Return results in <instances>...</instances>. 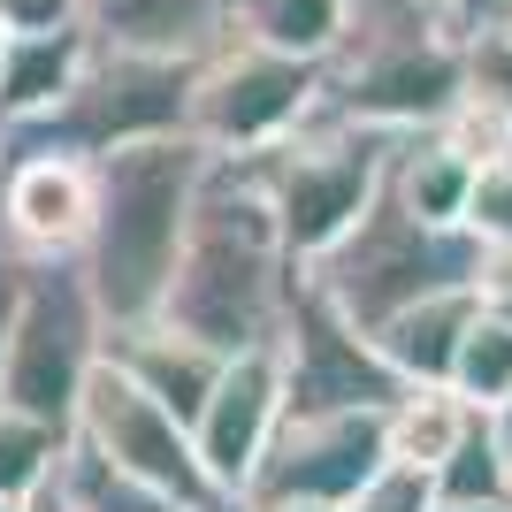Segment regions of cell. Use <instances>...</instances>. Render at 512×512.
<instances>
[{"instance_id":"obj_7","label":"cell","mask_w":512,"mask_h":512,"mask_svg":"<svg viewBox=\"0 0 512 512\" xmlns=\"http://www.w3.org/2000/svg\"><path fill=\"white\" fill-rule=\"evenodd\" d=\"M192 85L199 54H138V46H92L85 77L46 123L8 130L16 146H54V153H115L138 138L192 130Z\"/></svg>"},{"instance_id":"obj_21","label":"cell","mask_w":512,"mask_h":512,"mask_svg":"<svg viewBox=\"0 0 512 512\" xmlns=\"http://www.w3.org/2000/svg\"><path fill=\"white\" fill-rule=\"evenodd\" d=\"M62 482H69V497H77L85 512H199V505H184V497H169V490H153V482H138V474H123L115 459H100V451L77 444V436H69Z\"/></svg>"},{"instance_id":"obj_28","label":"cell","mask_w":512,"mask_h":512,"mask_svg":"<svg viewBox=\"0 0 512 512\" xmlns=\"http://www.w3.org/2000/svg\"><path fill=\"white\" fill-rule=\"evenodd\" d=\"M0 23L8 31H69V23H85V0H0Z\"/></svg>"},{"instance_id":"obj_17","label":"cell","mask_w":512,"mask_h":512,"mask_svg":"<svg viewBox=\"0 0 512 512\" xmlns=\"http://www.w3.org/2000/svg\"><path fill=\"white\" fill-rule=\"evenodd\" d=\"M474 314H482V291L459 283V291H436V299L390 314L375 337H383L390 367H398L406 383H451V367H459V344H467Z\"/></svg>"},{"instance_id":"obj_26","label":"cell","mask_w":512,"mask_h":512,"mask_svg":"<svg viewBox=\"0 0 512 512\" xmlns=\"http://www.w3.org/2000/svg\"><path fill=\"white\" fill-rule=\"evenodd\" d=\"M467 230H474V237H512V153H490V161L474 169Z\"/></svg>"},{"instance_id":"obj_12","label":"cell","mask_w":512,"mask_h":512,"mask_svg":"<svg viewBox=\"0 0 512 512\" xmlns=\"http://www.w3.org/2000/svg\"><path fill=\"white\" fill-rule=\"evenodd\" d=\"M100 222V161L54 146H16L0 176V237L23 260H85Z\"/></svg>"},{"instance_id":"obj_8","label":"cell","mask_w":512,"mask_h":512,"mask_svg":"<svg viewBox=\"0 0 512 512\" xmlns=\"http://www.w3.org/2000/svg\"><path fill=\"white\" fill-rule=\"evenodd\" d=\"M329 100V69L306 62V54H283V46L253 39V31H222V39L199 54V85H192V138L214 153H245L276 146Z\"/></svg>"},{"instance_id":"obj_1","label":"cell","mask_w":512,"mask_h":512,"mask_svg":"<svg viewBox=\"0 0 512 512\" xmlns=\"http://www.w3.org/2000/svg\"><path fill=\"white\" fill-rule=\"evenodd\" d=\"M299 276H306V260L291 253L283 214H276V199H268V184L253 176V161L214 153L161 314H169L176 329H192V337L222 344V352L276 344Z\"/></svg>"},{"instance_id":"obj_33","label":"cell","mask_w":512,"mask_h":512,"mask_svg":"<svg viewBox=\"0 0 512 512\" xmlns=\"http://www.w3.org/2000/svg\"><path fill=\"white\" fill-rule=\"evenodd\" d=\"M490 421H497V436H505V444H512V398H505V406L490 413Z\"/></svg>"},{"instance_id":"obj_4","label":"cell","mask_w":512,"mask_h":512,"mask_svg":"<svg viewBox=\"0 0 512 512\" xmlns=\"http://www.w3.org/2000/svg\"><path fill=\"white\" fill-rule=\"evenodd\" d=\"M474 268H482V237H474L467 222H428V214H413L390 184L329 253L306 260V276L360 321V329H383L390 314H406V306L436 299V291L474 283Z\"/></svg>"},{"instance_id":"obj_2","label":"cell","mask_w":512,"mask_h":512,"mask_svg":"<svg viewBox=\"0 0 512 512\" xmlns=\"http://www.w3.org/2000/svg\"><path fill=\"white\" fill-rule=\"evenodd\" d=\"M207 169H214V146H199L192 130L100 153V222H92V245H85V276L107 306V329H138L169 306Z\"/></svg>"},{"instance_id":"obj_19","label":"cell","mask_w":512,"mask_h":512,"mask_svg":"<svg viewBox=\"0 0 512 512\" xmlns=\"http://www.w3.org/2000/svg\"><path fill=\"white\" fill-rule=\"evenodd\" d=\"M474 153H459L444 130H406L390 153V192L406 199L428 222H467V192H474Z\"/></svg>"},{"instance_id":"obj_35","label":"cell","mask_w":512,"mask_h":512,"mask_svg":"<svg viewBox=\"0 0 512 512\" xmlns=\"http://www.w3.org/2000/svg\"><path fill=\"white\" fill-rule=\"evenodd\" d=\"M268 512H344V505H268Z\"/></svg>"},{"instance_id":"obj_10","label":"cell","mask_w":512,"mask_h":512,"mask_svg":"<svg viewBox=\"0 0 512 512\" xmlns=\"http://www.w3.org/2000/svg\"><path fill=\"white\" fill-rule=\"evenodd\" d=\"M283 383H291V413H352V406H390L406 375L390 367L383 337L360 329L314 276H299L291 314H283Z\"/></svg>"},{"instance_id":"obj_3","label":"cell","mask_w":512,"mask_h":512,"mask_svg":"<svg viewBox=\"0 0 512 512\" xmlns=\"http://www.w3.org/2000/svg\"><path fill=\"white\" fill-rule=\"evenodd\" d=\"M329 107L375 130H436L467 92V23L444 0H352L329 54Z\"/></svg>"},{"instance_id":"obj_20","label":"cell","mask_w":512,"mask_h":512,"mask_svg":"<svg viewBox=\"0 0 512 512\" xmlns=\"http://www.w3.org/2000/svg\"><path fill=\"white\" fill-rule=\"evenodd\" d=\"M344 16H352V0H237V31H253L283 54H306V62L337 54Z\"/></svg>"},{"instance_id":"obj_9","label":"cell","mask_w":512,"mask_h":512,"mask_svg":"<svg viewBox=\"0 0 512 512\" xmlns=\"http://www.w3.org/2000/svg\"><path fill=\"white\" fill-rule=\"evenodd\" d=\"M77 444H92L123 474H138V482L184 497V505H199V512H237L230 497H222V482L207 474V459H199L192 421H184L176 406H161L115 352L92 367L85 398H77Z\"/></svg>"},{"instance_id":"obj_22","label":"cell","mask_w":512,"mask_h":512,"mask_svg":"<svg viewBox=\"0 0 512 512\" xmlns=\"http://www.w3.org/2000/svg\"><path fill=\"white\" fill-rule=\"evenodd\" d=\"M69 459V428L39 421V413H16L8 398H0V497H31L39 482H54Z\"/></svg>"},{"instance_id":"obj_18","label":"cell","mask_w":512,"mask_h":512,"mask_svg":"<svg viewBox=\"0 0 512 512\" xmlns=\"http://www.w3.org/2000/svg\"><path fill=\"white\" fill-rule=\"evenodd\" d=\"M482 421H490V413L474 406L459 383H406L398 398H390V413H383V428H390V467L436 474Z\"/></svg>"},{"instance_id":"obj_31","label":"cell","mask_w":512,"mask_h":512,"mask_svg":"<svg viewBox=\"0 0 512 512\" xmlns=\"http://www.w3.org/2000/svg\"><path fill=\"white\" fill-rule=\"evenodd\" d=\"M23 512H85V505H77V497H69V482L54 474V482H39V490L23 497Z\"/></svg>"},{"instance_id":"obj_30","label":"cell","mask_w":512,"mask_h":512,"mask_svg":"<svg viewBox=\"0 0 512 512\" xmlns=\"http://www.w3.org/2000/svg\"><path fill=\"white\" fill-rule=\"evenodd\" d=\"M444 8L467 23V31H482V23H505V16H512V0H444Z\"/></svg>"},{"instance_id":"obj_13","label":"cell","mask_w":512,"mask_h":512,"mask_svg":"<svg viewBox=\"0 0 512 512\" xmlns=\"http://www.w3.org/2000/svg\"><path fill=\"white\" fill-rule=\"evenodd\" d=\"M283 421H291L283 344H245V352H230L222 383L207 390V406H199V421H192L199 459H207V474L222 482L230 505H245V482L260 474V459H268Z\"/></svg>"},{"instance_id":"obj_6","label":"cell","mask_w":512,"mask_h":512,"mask_svg":"<svg viewBox=\"0 0 512 512\" xmlns=\"http://www.w3.org/2000/svg\"><path fill=\"white\" fill-rule=\"evenodd\" d=\"M100 360H107V306L92 291L85 260H31L8 367H0V398L77 436V398H85Z\"/></svg>"},{"instance_id":"obj_29","label":"cell","mask_w":512,"mask_h":512,"mask_svg":"<svg viewBox=\"0 0 512 512\" xmlns=\"http://www.w3.org/2000/svg\"><path fill=\"white\" fill-rule=\"evenodd\" d=\"M23 276H31V260L0 237V367H8V337H16V306H23Z\"/></svg>"},{"instance_id":"obj_5","label":"cell","mask_w":512,"mask_h":512,"mask_svg":"<svg viewBox=\"0 0 512 512\" xmlns=\"http://www.w3.org/2000/svg\"><path fill=\"white\" fill-rule=\"evenodd\" d=\"M398 138H406V130L352 123L344 107L321 100L314 115L291 130V138L245 153V161H253V176L268 184V199H276L283 237H291V253H299V260H321L367 207H375V199H383Z\"/></svg>"},{"instance_id":"obj_14","label":"cell","mask_w":512,"mask_h":512,"mask_svg":"<svg viewBox=\"0 0 512 512\" xmlns=\"http://www.w3.org/2000/svg\"><path fill=\"white\" fill-rule=\"evenodd\" d=\"M107 352L138 375V383L161 398V406H176L184 421H199V406H207V390L222 383V367H230V352L207 337H192V329H176L169 314L138 321V329H107Z\"/></svg>"},{"instance_id":"obj_37","label":"cell","mask_w":512,"mask_h":512,"mask_svg":"<svg viewBox=\"0 0 512 512\" xmlns=\"http://www.w3.org/2000/svg\"><path fill=\"white\" fill-rule=\"evenodd\" d=\"M0 512H23V505H16V497H0Z\"/></svg>"},{"instance_id":"obj_36","label":"cell","mask_w":512,"mask_h":512,"mask_svg":"<svg viewBox=\"0 0 512 512\" xmlns=\"http://www.w3.org/2000/svg\"><path fill=\"white\" fill-rule=\"evenodd\" d=\"M8 46H16V31H8V23H0V69H8Z\"/></svg>"},{"instance_id":"obj_23","label":"cell","mask_w":512,"mask_h":512,"mask_svg":"<svg viewBox=\"0 0 512 512\" xmlns=\"http://www.w3.org/2000/svg\"><path fill=\"white\" fill-rule=\"evenodd\" d=\"M428 482H436V497H451V505H497V497H512V444L497 436V421H482Z\"/></svg>"},{"instance_id":"obj_38","label":"cell","mask_w":512,"mask_h":512,"mask_svg":"<svg viewBox=\"0 0 512 512\" xmlns=\"http://www.w3.org/2000/svg\"><path fill=\"white\" fill-rule=\"evenodd\" d=\"M505 23H512V16H505Z\"/></svg>"},{"instance_id":"obj_11","label":"cell","mask_w":512,"mask_h":512,"mask_svg":"<svg viewBox=\"0 0 512 512\" xmlns=\"http://www.w3.org/2000/svg\"><path fill=\"white\" fill-rule=\"evenodd\" d=\"M390 406H352V413H291L276 428V444L260 459V474L245 482L237 512L268 505H352V497L390 467Z\"/></svg>"},{"instance_id":"obj_24","label":"cell","mask_w":512,"mask_h":512,"mask_svg":"<svg viewBox=\"0 0 512 512\" xmlns=\"http://www.w3.org/2000/svg\"><path fill=\"white\" fill-rule=\"evenodd\" d=\"M451 383L467 390L482 413H497L512 398V321L497 314V306H482L467 329V344H459V367H451Z\"/></svg>"},{"instance_id":"obj_34","label":"cell","mask_w":512,"mask_h":512,"mask_svg":"<svg viewBox=\"0 0 512 512\" xmlns=\"http://www.w3.org/2000/svg\"><path fill=\"white\" fill-rule=\"evenodd\" d=\"M8 161H16V138H8V123H0V176H8Z\"/></svg>"},{"instance_id":"obj_32","label":"cell","mask_w":512,"mask_h":512,"mask_svg":"<svg viewBox=\"0 0 512 512\" xmlns=\"http://www.w3.org/2000/svg\"><path fill=\"white\" fill-rule=\"evenodd\" d=\"M436 512H512V497H497V505H451V497H436Z\"/></svg>"},{"instance_id":"obj_15","label":"cell","mask_w":512,"mask_h":512,"mask_svg":"<svg viewBox=\"0 0 512 512\" xmlns=\"http://www.w3.org/2000/svg\"><path fill=\"white\" fill-rule=\"evenodd\" d=\"M237 23V0H85V31L138 54H207Z\"/></svg>"},{"instance_id":"obj_16","label":"cell","mask_w":512,"mask_h":512,"mask_svg":"<svg viewBox=\"0 0 512 512\" xmlns=\"http://www.w3.org/2000/svg\"><path fill=\"white\" fill-rule=\"evenodd\" d=\"M92 46H100V39H92L85 23H69V31H16L8 69H0V123H8V130L46 123V115L77 92Z\"/></svg>"},{"instance_id":"obj_27","label":"cell","mask_w":512,"mask_h":512,"mask_svg":"<svg viewBox=\"0 0 512 512\" xmlns=\"http://www.w3.org/2000/svg\"><path fill=\"white\" fill-rule=\"evenodd\" d=\"M344 512H436V482L421 467H383Z\"/></svg>"},{"instance_id":"obj_25","label":"cell","mask_w":512,"mask_h":512,"mask_svg":"<svg viewBox=\"0 0 512 512\" xmlns=\"http://www.w3.org/2000/svg\"><path fill=\"white\" fill-rule=\"evenodd\" d=\"M467 92L512 115V23H482L467 31Z\"/></svg>"}]
</instances>
